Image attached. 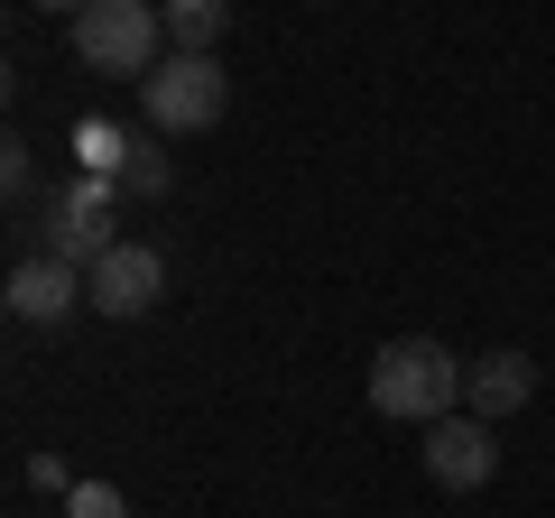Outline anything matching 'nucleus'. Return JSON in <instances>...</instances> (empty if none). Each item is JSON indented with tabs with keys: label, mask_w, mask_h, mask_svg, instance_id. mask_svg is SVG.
<instances>
[{
	"label": "nucleus",
	"mask_w": 555,
	"mask_h": 518,
	"mask_svg": "<svg viewBox=\"0 0 555 518\" xmlns=\"http://www.w3.org/2000/svg\"><path fill=\"white\" fill-rule=\"evenodd\" d=\"M500 472V436L481 417H436L426 426V481L436 491H481Z\"/></svg>",
	"instance_id": "nucleus-6"
},
{
	"label": "nucleus",
	"mask_w": 555,
	"mask_h": 518,
	"mask_svg": "<svg viewBox=\"0 0 555 518\" xmlns=\"http://www.w3.org/2000/svg\"><path fill=\"white\" fill-rule=\"evenodd\" d=\"M528 399H537V361H528V352H481V361H463V417L500 426V417H518Z\"/></svg>",
	"instance_id": "nucleus-8"
},
{
	"label": "nucleus",
	"mask_w": 555,
	"mask_h": 518,
	"mask_svg": "<svg viewBox=\"0 0 555 518\" xmlns=\"http://www.w3.org/2000/svg\"><path fill=\"white\" fill-rule=\"evenodd\" d=\"M75 65L83 75H112V83H149L167 65V10L158 0H93L75 20Z\"/></svg>",
	"instance_id": "nucleus-2"
},
{
	"label": "nucleus",
	"mask_w": 555,
	"mask_h": 518,
	"mask_svg": "<svg viewBox=\"0 0 555 518\" xmlns=\"http://www.w3.org/2000/svg\"><path fill=\"white\" fill-rule=\"evenodd\" d=\"M0 306L20 324H65L75 306H93V287H83V269H65V259H20L10 287H0Z\"/></svg>",
	"instance_id": "nucleus-7"
},
{
	"label": "nucleus",
	"mask_w": 555,
	"mask_h": 518,
	"mask_svg": "<svg viewBox=\"0 0 555 518\" xmlns=\"http://www.w3.org/2000/svg\"><path fill=\"white\" fill-rule=\"evenodd\" d=\"M222 28H232V0H167V38H177V56H214Z\"/></svg>",
	"instance_id": "nucleus-9"
},
{
	"label": "nucleus",
	"mask_w": 555,
	"mask_h": 518,
	"mask_svg": "<svg viewBox=\"0 0 555 518\" xmlns=\"http://www.w3.org/2000/svg\"><path fill=\"white\" fill-rule=\"evenodd\" d=\"M38 10H47V20H56V10H65V20H83V10H93V0H38Z\"/></svg>",
	"instance_id": "nucleus-14"
},
{
	"label": "nucleus",
	"mask_w": 555,
	"mask_h": 518,
	"mask_svg": "<svg viewBox=\"0 0 555 518\" xmlns=\"http://www.w3.org/2000/svg\"><path fill=\"white\" fill-rule=\"evenodd\" d=\"M120 232H112V177H75L47 195V259H65V269H93V259H112Z\"/></svg>",
	"instance_id": "nucleus-4"
},
{
	"label": "nucleus",
	"mask_w": 555,
	"mask_h": 518,
	"mask_svg": "<svg viewBox=\"0 0 555 518\" xmlns=\"http://www.w3.org/2000/svg\"><path fill=\"white\" fill-rule=\"evenodd\" d=\"M75 158H83V177H120V158H130V130H112V120H83V130H75Z\"/></svg>",
	"instance_id": "nucleus-10"
},
{
	"label": "nucleus",
	"mask_w": 555,
	"mask_h": 518,
	"mask_svg": "<svg viewBox=\"0 0 555 518\" xmlns=\"http://www.w3.org/2000/svg\"><path fill=\"white\" fill-rule=\"evenodd\" d=\"M371 407L379 417H398V426H436V417H454V399H463V361L444 352L436 334H398V342H379L371 352Z\"/></svg>",
	"instance_id": "nucleus-1"
},
{
	"label": "nucleus",
	"mask_w": 555,
	"mask_h": 518,
	"mask_svg": "<svg viewBox=\"0 0 555 518\" xmlns=\"http://www.w3.org/2000/svg\"><path fill=\"white\" fill-rule=\"evenodd\" d=\"M65 518H130V500H120L112 481H75V491H65Z\"/></svg>",
	"instance_id": "nucleus-12"
},
{
	"label": "nucleus",
	"mask_w": 555,
	"mask_h": 518,
	"mask_svg": "<svg viewBox=\"0 0 555 518\" xmlns=\"http://www.w3.org/2000/svg\"><path fill=\"white\" fill-rule=\"evenodd\" d=\"M112 185H130V195H167V158H158L149 140H130V158H120Z\"/></svg>",
	"instance_id": "nucleus-11"
},
{
	"label": "nucleus",
	"mask_w": 555,
	"mask_h": 518,
	"mask_svg": "<svg viewBox=\"0 0 555 518\" xmlns=\"http://www.w3.org/2000/svg\"><path fill=\"white\" fill-rule=\"evenodd\" d=\"M139 112H149L158 140H195V130H214V120L232 112V75H222L214 56H167L158 75L139 83Z\"/></svg>",
	"instance_id": "nucleus-3"
},
{
	"label": "nucleus",
	"mask_w": 555,
	"mask_h": 518,
	"mask_svg": "<svg viewBox=\"0 0 555 518\" xmlns=\"http://www.w3.org/2000/svg\"><path fill=\"white\" fill-rule=\"evenodd\" d=\"M83 287H93V306H102L112 324L158 315V297H167V259L149 250V241H120L112 259H93V269H83Z\"/></svg>",
	"instance_id": "nucleus-5"
},
{
	"label": "nucleus",
	"mask_w": 555,
	"mask_h": 518,
	"mask_svg": "<svg viewBox=\"0 0 555 518\" xmlns=\"http://www.w3.org/2000/svg\"><path fill=\"white\" fill-rule=\"evenodd\" d=\"M28 481H38V491H75V472H65V454H38V463H28Z\"/></svg>",
	"instance_id": "nucleus-13"
}]
</instances>
